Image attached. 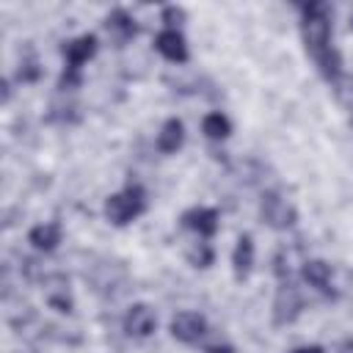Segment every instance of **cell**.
Listing matches in <instances>:
<instances>
[{
  "mask_svg": "<svg viewBox=\"0 0 353 353\" xmlns=\"http://www.w3.org/2000/svg\"><path fill=\"white\" fill-rule=\"evenodd\" d=\"M105 30L110 33L113 41L124 44L127 39L135 36V22H132V17H130L124 8H116V11L108 14V19H105Z\"/></svg>",
  "mask_w": 353,
  "mask_h": 353,
  "instance_id": "11",
  "label": "cell"
},
{
  "mask_svg": "<svg viewBox=\"0 0 353 353\" xmlns=\"http://www.w3.org/2000/svg\"><path fill=\"white\" fill-rule=\"evenodd\" d=\"M182 223L188 226V229H193L199 237H210V234H215V229H218V212L215 210H210V207H193V210H188L185 215H182Z\"/></svg>",
  "mask_w": 353,
  "mask_h": 353,
  "instance_id": "9",
  "label": "cell"
},
{
  "mask_svg": "<svg viewBox=\"0 0 353 353\" xmlns=\"http://www.w3.org/2000/svg\"><path fill=\"white\" fill-rule=\"evenodd\" d=\"M207 353H234V347H229V345H215V347H210Z\"/></svg>",
  "mask_w": 353,
  "mask_h": 353,
  "instance_id": "19",
  "label": "cell"
},
{
  "mask_svg": "<svg viewBox=\"0 0 353 353\" xmlns=\"http://www.w3.org/2000/svg\"><path fill=\"white\" fill-rule=\"evenodd\" d=\"M188 259H190V265H196V268H207V265L212 262V248H210V243H207L204 237H199L196 243H190V245H188Z\"/></svg>",
  "mask_w": 353,
  "mask_h": 353,
  "instance_id": "17",
  "label": "cell"
},
{
  "mask_svg": "<svg viewBox=\"0 0 353 353\" xmlns=\"http://www.w3.org/2000/svg\"><path fill=\"white\" fill-rule=\"evenodd\" d=\"M47 284H50V287L44 290V292H47V303L55 306L58 312H69V309H72V298H69V290H66L69 284H66L61 276L50 279Z\"/></svg>",
  "mask_w": 353,
  "mask_h": 353,
  "instance_id": "15",
  "label": "cell"
},
{
  "mask_svg": "<svg viewBox=\"0 0 353 353\" xmlns=\"http://www.w3.org/2000/svg\"><path fill=\"white\" fill-rule=\"evenodd\" d=\"M301 309H303L301 290L292 281H281V287L276 290V298H273V320H276V325L292 323L301 314Z\"/></svg>",
  "mask_w": 353,
  "mask_h": 353,
  "instance_id": "3",
  "label": "cell"
},
{
  "mask_svg": "<svg viewBox=\"0 0 353 353\" xmlns=\"http://www.w3.org/2000/svg\"><path fill=\"white\" fill-rule=\"evenodd\" d=\"M295 353H323V347H317V345H309V347H301V350H295Z\"/></svg>",
  "mask_w": 353,
  "mask_h": 353,
  "instance_id": "20",
  "label": "cell"
},
{
  "mask_svg": "<svg viewBox=\"0 0 353 353\" xmlns=\"http://www.w3.org/2000/svg\"><path fill=\"white\" fill-rule=\"evenodd\" d=\"M28 240L39 248V251H52L58 243H61V226L55 221H47V223H39L30 229Z\"/></svg>",
  "mask_w": 353,
  "mask_h": 353,
  "instance_id": "13",
  "label": "cell"
},
{
  "mask_svg": "<svg viewBox=\"0 0 353 353\" xmlns=\"http://www.w3.org/2000/svg\"><path fill=\"white\" fill-rule=\"evenodd\" d=\"M182 141H185V127H182V121H179V119H168V121L163 124L160 135H157V149L165 152V154H171V152H176V149L182 146Z\"/></svg>",
  "mask_w": 353,
  "mask_h": 353,
  "instance_id": "14",
  "label": "cell"
},
{
  "mask_svg": "<svg viewBox=\"0 0 353 353\" xmlns=\"http://www.w3.org/2000/svg\"><path fill=\"white\" fill-rule=\"evenodd\" d=\"M143 207H146L143 190H141L138 185H130V188H124L121 193H113V196L105 201V215H108L110 223L124 226V223L135 221V218L143 212Z\"/></svg>",
  "mask_w": 353,
  "mask_h": 353,
  "instance_id": "2",
  "label": "cell"
},
{
  "mask_svg": "<svg viewBox=\"0 0 353 353\" xmlns=\"http://www.w3.org/2000/svg\"><path fill=\"white\" fill-rule=\"evenodd\" d=\"M201 130H204L207 138H212V141H223V138L232 132V124H229V119H226L223 113H207L204 121H201Z\"/></svg>",
  "mask_w": 353,
  "mask_h": 353,
  "instance_id": "16",
  "label": "cell"
},
{
  "mask_svg": "<svg viewBox=\"0 0 353 353\" xmlns=\"http://www.w3.org/2000/svg\"><path fill=\"white\" fill-rule=\"evenodd\" d=\"M339 353H353V342H345V345H342V350H339Z\"/></svg>",
  "mask_w": 353,
  "mask_h": 353,
  "instance_id": "21",
  "label": "cell"
},
{
  "mask_svg": "<svg viewBox=\"0 0 353 353\" xmlns=\"http://www.w3.org/2000/svg\"><path fill=\"white\" fill-rule=\"evenodd\" d=\"M154 50H157L163 58L174 61V63L188 61V44H185V36H182L179 30H174V28H165V30L157 33V39H154Z\"/></svg>",
  "mask_w": 353,
  "mask_h": 353,
  "instance_id": "6",
  "label": "cell"
},
{
  "mask_svg": "<svg viewBox=\"0 0 353 353\" xmlns=\"http://www.w3.org/2000/svg\"><path fill=\"white\" fill-rule=\"evenodd\" d=\"M303 279L323 292H334V268L323 259H306L303 262Z\"/></svg>",
  "mask_w": 353,
  "mask_h": 353,
  "instance_id": "10",
  "label": "cell"
},
{
  "mask_svg": "<svg viewBox=\"0 0 353 353\" xmlns=\"http://www.w3.org/2000/svg\"><path fill=\"white\" fill-rule=\"evenodd\" d=\"M262 218L273 229H287L295 223V207L279 193H265L262 196Z\"/></svg>",
  "mask_w": 353,
  "mask_h": 353,
  "instance_id": "4",
  "label": "cell"
},
{
  "mask_svg": "<svg viewBox=\"0 0 353 353\" xmlns=\"http://www.w3.org/2000/svg\"><path fill=\"white\" fill-rule=\"evenodd\" d=\"M232 268H234V276L237 279H245L254 268V240L248 234H243L234 245V254H232Z\"/></svg>",
  "mask_w": 353,
  "mask_h": 353,
  "instance_id": "12",
  "label": "cell"
},
{
  "mask_svg": "<svg viewBox=\"0 0 353 353\" xmlns=\"http://www.w3.org/2000/svg\"><path fill=\"white\" fill-rule=\"evenodd\" d=\"M207 334V320L199 312H179L171 320V336L185 342V345H196L201 336Z\"/></svg>",
  "mask_w": 353,
  "mask_h": 353,
  "instance_id": "5",
  "label": "cell"
},
{
  "mask_svg": "<svg viewBox=\"0 0 353 353\" xmlns=\"http://www.w3.org/2000/svg\"><path fill=\"white\" fill-rule=\"evenodd\" d=\"M185 19V11L182 8H176V6H168L165 11H163V22L168 25V28H174L176 30V25Z\"/></svg>",
  "mask_w": 353,
  "mask_h": 353,
  "instance_id": "18",
  "label": "cell"
},
{
  "mask_svg": "<svg viewBox=\"0 0 353 353\" xmlns=\"http://www.w3.org/2000/svg\"><path fill=\"white\" fill-rule=\"evenodd\" d=\"M157 325V317H154V309L146 306V303H135L127 317H124V331L130 336H149Z\"/></svg>",
  "mask_w": 353,
  "mask_h": 353,
  "instance_id": "8",
  "label": "cell"
},
{
  "mask_svg": "<svg viewBox=\"0 0 353 353\" xmlns=\"http://www.w3.org/2000/svg\"><path fill=\"white\" fill-rule=\"evenodd\" d=\"M94 52H97V39H94L91 33H85V36H77V39L66 41V44H63L66 69L80 72V66H83L88 58H94Z\"/></svg>",
  "mask_w": 353,
  "mask_h": 353,
  "instance_id": "7",
  "label": "cell"
},
{
  "mask_svg": "<svg viewBox=\"0 0 353 353\" xmlns=\"http://www.w3.org/2000/svg\"><path fill=\"white\" fill-rule=\"evenodd\" d=\"M301 36L320 72L328 80H336L342 72V61L331 47V22H328V8L323 3H309L301 8Z\"/></svg>",
  "mask_w": 353,
  "mask_h": 353,
  "instance_id": "1",
  "label": "cell"
}]
</instances>
